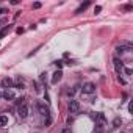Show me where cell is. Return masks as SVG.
<instances>
[{"instance_id":"cell-9","label":"cell","mask_w":133,"mask_h":133,"mask_svg":"<svg viewBox=\"0 0 133 133\" xmlns=\"http://www.w3.org/2000/svg\"><path fill=\"white\" fill-rule=\"evenodd\" d=\"M132 50V45L130 44H125V45H119L118 49H116V52L119 53V55H124V53H128Z\"/></svg>"},{"instance_id":"cell-14","label":"cell","mask_w":133,"mask_h":133,"mask_svg":"<svg viewBox=\"0 0 133 133\" xmlns=\"http://www.w3.org/2000/svg\"><path fill=\"white\" fill-rule=\"evenodd\" d=\"M14 86H16V88H24V80H22L21 77H17V78H16V83H14Z\"/></svg>"},{"instance_id":"cell-22","label":"cell","mask_w":133,"mask_h":133,"mask_svg":"<svg viewBox=\"0 0 133 133\" xmlns=\"http://www.w3.org/2000/svg\"><path fill=\"white\" fill-rule=\"evenodd\" d=\"M59 133H72V132H71V128H63Z\"/></svg>"},{"instance_id":"cell-10","label":"cell","mask_w":133,"mask_h":133,"mask_svg":"<svg viewBox=\"0 0 133 133\" xmlns=\"http://www.w3.org/2000/svg\"><path fill=\"white\" fill-rule=\"evenodd\" d=\"M61 78H63V72H61V71H56L55 74L52 75V83H53V85H56V83H58Z\"/></svg>"},{"instance_id":"cell-17","label":"cell","mask_w":133,"mask_h":133,"mask_svg":"<svg viewBox=\"0 0 133 133\" xmlns=\"http://www.w3.org/2000/svg\"><path fill=\"white\" fill-rule=\"evenodd\" d=\"M33 86H35V91H36V92H41V88H39L38 81H35V83H33Z\"/></svg>"},{"instance_id":"cell-13","label":"cell","mask_w":133,"mask_h":133,"mask_svg":"<svg viewBox=\"0 0 133 133\" xmlns=\"http://www.w3.org/2000/svg\"><path fill=\"white\" fill-rule=\"evenodd\" d=\"M121 124H122V119L121 118H114V119H113V128L121 127Z\"/></svg>"},{"instance_id":"cell-16","label":"cell","mask_w":133,"mask_h":133,"mask_svg":"<svg viewBox=\"0 0 133 133\" xmlns=\"http://www.w3.org/2000/svg\"><path fill=\"white\" fill-rule=\"evenodd\" d=\"M122 74H125L127 77H130V75H132V69H130V67H125V66H124V69H122Z\"/></svg>"},{"instance_id":"cell-1","label":"cell","mask_w":133,"mask_h":133,"mask_svg":"<svg viewBox=\"0 0 133 133\" xmlns=\"http://www.w3.org/2000/svg\"><path fill=\"white\" fill-rule=\"evenodd\" d=\"M36 108H38L39 114L44 116L45 121H44V125L45 127H49V125L52 124V114H50V108H49L45 103H42V102H36Z\"/></svg>"},{"instance_id":"cell-24","label":"cell","mask_w":133,"mask_h":133,"mask_svg":"<svg viewBox=\"0 0 133 133\" xmlns=\"http://www.w3.org/2000/svg\"><path fill=\"white\" fill-rule=\"evenodd\" d=\"M0 99H2V91H0Z\"/></svg>"},{"instance_id":"cell-8","label":"cell","mask_w":133,"mask_h":133,"mask_svg":"<svg viewBox=\"0 0 133 133\" xmlns=\"http://www.w3.org/2000/svg\"><path fill=\"white\" fill-rule=\"evenodd\" d=\"M114 69H116V72H118V75H122V69H124V63L121 61L119 58H114Z\"/></svg>"},{"instance_id":"cell-7","label":"cell","mask_w":133,"mask_h":133,"mask_svg":"<svg viewBox=\"0 0 133 133\" xmlns=\"http://www.w3.org/2000/svg\"><path fill=\"white\" fill-rule=\"evenodd\" d=\"M2 97L5 99V100H14L16 99V94L13 89H5V91L2 92Z\"/></svg>"},{"instance_id":"cell-11","label":"cell","mask_w":133,"mask_h":133,"mask_svg":"<svg viewBox=\"0 0 133 133\" xmlns=\"http://www.w3.org/2000/svg\"><path fill=\"white\" fill-rule=\"evenodd\" d=\"M88 6H89V2H85V3H81V5H80L78 8L75 9V14H80V13H81V11H85V9L88 8Z\"/></svg>"},{"instance_id":"cell-21","label":"cell","mask_w":133,"mask_h":133,"mask_svg":"<svg viewBox=\"0 0 133 133\" xmlns=\"http://www.w3.org/2000/svg\"><path fill=\"white\" fill-rule=\"evenodd\" d=\"M33 8H35V9H38V8H41V3H39V2H36V3H33Z\"/></svg>"},{"instance_id":"cell-2","label":"cell","mask_w":133,"mask_h":133,"mask_svg":"<svg viewBox=\"0 0 133 133\" xmlns=\"http://www.w3.org/2000/svg\"><path fill=\"white\" fill-rule=\"evenodd\" d=\"M105 125H106L105 113H97V114H96V130L99 133H102V130L105 128Z\"/></svg>"},{"instance_id":"cell-19","label":"cell","mask_w":133,"mask_h":133,"mask_svg":"<svg viewBox=\"0 0 133 133\" xmlns=\"http://www.w3.org/2000/svg\"><path fill=\"white\" fill-rule=\"evenodd\" d=\"M124 9H125V11H132L133 6H132V5H124Z\"/></svg>"},{"instance_id":"cell-4","label":"cell","mask_w":133,"mask_h":133,"mask_svg":"<svg viewBox=\"0 0 133 133\" xmlns=\"http://www.w3.org/2000/svg\"><path fill=\"white\" fill-rule=\"evenodd\" d=\"M94 91H96V85L92 81H86L85 85H83V88H81L83 94H92Z\"/></svg>"},{"instance_id":"cell-23","label":"cell","mask_w":133,"mask_h":133,"mask_svg":"<svg viewBox=\"0 0 133 133\" xmlns=\"http://www.w3.org/2000/svg\"><path fill=\"white\" fill-rule=\"evenodd\" d=\"M39 80H41L42 83H45V74H41V77H39Z\"/></svg>"},{"instance_id":"cell-20","label":"cell","mask_w":133,"mask_h":133,"mask_svg":"<svg viewBox=\"0 0 133 133\" xmlns=\"http://www.w3.org/2000/svg\"><path fill=\"white\" fill-rule=\"evenodd\" d=\"M100 11H102V6H96V8H94V13H96V14H99Z\"/></svg>"},{"instance_id":"cell-12","label":"cell","mask_w":133,"mask_h":133,"mask_svg":"<svg viewBox=\"0 0 133 133\" xmlns=\"http://www.w3.org/2000/svg\"><path fill=\"white\" fill-rule=\"evenodd\" d=\"M5 125H8V116L0 114V127H5Z\"/></svg>"},{"instance_id":"cell-18","label":"cell","mask_w":133,"mask_h":133,"mask_svg":"<svg viewBox=\"0 0 133 133\" xmlns=\"http://www.w3.org/2000/svg\"><path fill=\"white\" fill-rule=\"evenodd\" d=\"M55 64H56V67H58V71H61V67H63V61H55Z\"/></svg>"},{"instance_id":"cell-5","label":"cell","mask_w":133,"mask_h":133,"mask_svg":"<svg viewBox=\"0 0 133 133\" xmlns=\"http://www.w3.org/2000/svg\"><path fill=\"white\" fill-rule=\"evenodd\" d=\"M28 105H27V102L25 103H22V105H19V110H17V116L21 119H25L27 116H28Z\"/></svg>"},{"instance_id":"cell-3","label":"cell","mask_w":133,"mask_h":133,"mask_svg":"<svg viewBox=\"0 0 133 133\" xmlns=\"http://www.w3.org/2000/svg\"><path fill=\"white\" fill-rule=\"evenodd\" d=\"M67 110H69L71 114H78V113H80V103L77 100H71V102H69V105H67Z\"/></svg>"},{"instance_id":"cell-15","label":"cell","mask_w":133,"mask_h":133,"mask_svg":"<svg viewBox=\"0 0 133 133\" xmlns=\"http://www.w3.org/2000/svg\"><path fill=\"white\" fill-rule=\"evenodd\" d=\"M8 31H9V25H8V27H5L3 30H0V38H3L5 35H8Z\"/></svg>"},{"instance_id":"cell-6","label":"cell","mask_w":133,"mask_h":133,"mask_svg":"<svg viewBox=\"0 0 133 133\" xmlns=\"http://www.w3.org/2000/svg\"><path fill=\"white\" fill-rule=\"evenodd\" d=\"M2 86H3L5 89H11V88H14V80L9 78V77L2 78Z\"/></svg>"}]
</instances>
